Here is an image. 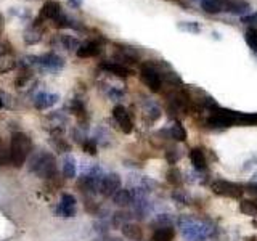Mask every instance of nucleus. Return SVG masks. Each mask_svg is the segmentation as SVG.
Wrapping results in <instances>:
<instances>
[{"mask_svg": "<svg viewBox=\"0 0 257 241\" xmlns=\"http://www.w3.org/2000/svg\"><path fill=\"white\" fill-rule=\"evenodd\" d=\"M32 151V142L31 139L23 132H16L12 135V145H10V163L15 167H21L24 161Z\"/></svg>", "mask_w": 257, "mask_h": 241, "instance_id": "f257e3e1", "label": "nucleus"}, {"mask_svg": "<svg viewBox=\"0 0 257 241\" xmlns=\"http://www.w3.org/2000/svg\"><path fill=\"white\" fill-rule=\"evenodd\" d=\"M180 228L183 238L187 241H204L214 233V230L211 227H207L206 222L191 219V217L180 219Z\"/></svg>", "mask_w": 257, "mask_h": 241, "instance_id": "f03ea898", "label": "nucleus"}, {"mask_svg": "<svg viewBox=\"0 0 257 241\" xmlns=\"http://www.w3.org/2000/svg\"><path fill=\"white\" fill-rule=\"evenodd\" d=\"M31 171H34L40 179H52L56 174V161L48 153H39L31 161Z\"/></svg>", "mask_w": 257, "mask_h": 241, "instance_id": "7ed1b4c3", "label": "nucleus"}, {"mask_svg": "<svg viewBox=\"0 0 257 241\" xmlns=\"http://www.w3.org/2000/svg\"><path fill=\"white\" fill-rule=\"evenodd\" d=\"M140 76H142V80L145 82V85H147L150 90H153V92L161 90L163 79H161V74L155 69V66H151V64H143Z\"/></svg>", "mask_w": 257, "mask_h": 241, "instance_id": "20e7f679", "label": "nucleus"}, {"mask_svg": "<svg viewBox=\"0 0 257 241\" xmlns=\"http://www.w3.org/2000/svg\"><path fill=\"white\" fill-rule=\"evenodd\" d=\"M212 191L220 196H228V198H239L244 193L243 187L227 180H215L212 183Z\"/></svg>", "mask_w": 257, "mask_h": 241, "instance_id": "39448f33", "label": "nucleus"}, {"mask_svg": "<svg viewBox=\"0 0 257 241\" xmlns=\"http://www.w3.org/2000/svg\"><path fill=\"white\" fill-rule=\"evenodd\" d=\"M112 117L116 119V123L119 124L120 131H122L124 134H131L132 129H134V124H132V119L131 116H128V112L124 106H116L114 109H112Z\"/></svg>", "mask_w": 257, "mask_h": 241, "instance_id": "423d86ee", "label": "nucleus"}, {"mask_svg": "<svg viewBox=\"0 0 257 241\" xmlns=\"http://www.w3.org/2000/svg\"><path fill=\"white\" fill-rule=\"evenodd\" d=\"M40 21H42V18H37V21L34 24H31V26L24 31V42H26L28 45H34V44H39L40 40H42V34H44V28L42 24H40Z\"/></svg>", "mask_w": 257, "mask_h": 241, "instance_id": "0eeeda50", "label": "nucleus"}, {"mask_svg": "<svg viewBox=\"0 0 257 241\" xmlns=\"http://www.w3.org/2000/svg\"><path fill=\"white\" fill-rule=\"evenodd\" d=\"M119 187H120V177L117 174H109V175L103 177L100 191L103 193L104 196H111L119 190Z\"/></svg>", "mask_w": 257, "mask_h": 241, "instance_id": "6e6552de", "label": "nucleus"}, {"mask_svg": "<svg viewBox=\"0 0 257 241\" xmlns=\"http://www.w3.org/2000/svg\"><path fill=\"white\" fill-rule=\"evenodd\" d=\"M40 66L50 71H58L64 66V60L56 53H47L40 56Z\"/></svg>", "mask_w": 257, "mask_h": 241, "instance_id": "1a4fd4ad", "label": "nucleus"}, {"mask_svg": "<svg viewBox=\"0 0 257 241\" xmlns=\"http://www.w3.org/2000/svg\"><path fill=\"white\" fill-rule=\"evenodd\" d=\"M60 100V96L56 95V93H50V92H42V93H39L36 96V100H34V104H36V108L37 109H48V108H52L53 104H56Z\"/></svg>", "mask_w": 257, "mask_h": 241, "instance_id": "9d476101", "label": "nucleus"}, {"mask_svg": "<svg viewBox=\"0 0 257 241\" xmlns=\"http://www.w3.org/2000/svg\"><path fill=\"white\" fill-rule=\"evenodd\" d=\"M228 0H201V8L209 15L225 13Z\"/></svg>", "mask_w": 257, "mask_h": 241, "instance_id": "9b49d317", "label": "nucleus"}, {"mask_svg": "<svg viewBox=\"0 0 257 241\" xmlns=\"http://www.w3.org/2000/svg\"><path fill=\"white\" fill-rule=\"evenodd\" d=\"M249 12H251V5L244 2V0H228L227 10H225V13L239 15V16H246Z\"/></svg>", "mask_w": 257, "mask_h": 241, "instance_id": "f8f14e48", "label": "nucleus"}, {"mask_svg": "<svg viewBox=\"0 0 257 241\" xmlns=\"http://www.w3.org/2000/svg\"><path fill=\"white\" fill-rule=\"evenodd\" d=\"M61 15V5L55 0H48V2L44 4L42 12H40V18L42 20H55L56 16Z\"/></svg>", "mask_w": 257, "mask_h": 241, "instance_id": "ddd939ff", "label": "nucleus"}, {"mask_svg": "<svg viewBox=\"0 0 257 241\" xmlns=\"http://www.w3.org/2000/svg\"><path fill=\"white\" fill-rule=\"evenodd\" d=\"M58 212L64 217H72L76 214V199L72 195H63Z\"/></svg>", "mask_w": 257, "mask_h": 241, "instance_id": "4468645a", "label": "nucleus"}, {"mask_svg": "<svg viewBox=\"0 0 257 241\" xmlns=\"http://www.w3.org/2000/svg\"><path fill=\"white\" fill-rule=\"evenodd\" d=\"M101 69L111 72V74H114L117 77H127L132 74V71L128 69L124 64H119V63H103L101 64Z\"/></svg>", "mask_w": 257, "mask_h": 241, "instance_id": "2eb2a0df", "label": "nucleus"}, {"mask_svg": "<svg viewBox=\"0 0 257 241\" xmlns=\"http://www.w3.org/2000/svg\"><path fill=\"white\" fill-rule=\"evenodd\" d=\"M190 159H191V164L196 171H204L206 169V156H204V151L201 148H193L190 151Z\"/></svg>", "mask_w": 257, "mask_h": 241, "instance_id": "dca6fc26", "label": "nucleus"}, {"mask_svg": "<svg viewBox=\"0 0 257 241\" xmlns=\"http://www.w3.org/2000/svg\"><path fill=\"white\" fill-rule=\"evenodd\" d=\"M101 52V47L96 42H88L85 45H80L77 48V56L79 58H90V56H96Z\"/></svg>", "mask_w": 257, "mask_h": 241, "instance_id": "f3484780", "label": "nucleus"}, {"mask_svg": "<svg viewBox=\"0 0 257 241\" xmlns=\"http://www.w3.org/2000/svg\"><path fill=\"white\" fill-rule=\"evenodd\" d=\"M122 233H124L125 238L132 239V241H140L142 236H143V231H142V228L137 223H125V225H122Z\"/></svg>", "mask_w": 257, "mask_h": 241, "instance_id": "a211bd4d", "label": "nucleus"}, {"mask_svg": "<svg viewBox=\"0 0 257 241\" xmlns=\"http://www.w3.org/2000/svg\"><path fill=\"white\" fill-rule=\"evenodd\" d=\"M175 236V231L172 228V225H169V227H161L155 231V235H153V241H172Z\"/></svg>", "mask_w": 257, "mask_h": 241, "instance_id": "6ab92c4d", "label": "nucleus"}, {"mask_svg": "<svg viewBox=\"0 0 257 241\" xmlns=\"http://www.w3.org/2000/svg\"><path fill=\"white\" fill-rule=\"evenodd\" d=\"M114 198V204L119 206V207H125L132 203V195H131V191L128 190H117L114 195H112Z\"/></svg>", "mask_w": 257, "mask_h": 241, "instance_id": "aec40b11", "label": "nucleus"}, {"mask_svg": "<svg viewBox=\"0 0 257 241\" xmlns=\"http://www.w3.org/2000/svg\"><path fill=\"white\" fill-rule=\"evenodd\" d=\"M63 174L66 179H72L76 177V161L72 156H66L63 161Z\"/></svg>", "mask_w": 257, "mask_h": 241, "instance_id": "412c9836", "label": "nucleus"}, {"mask_svg": "<svg viewBox=\"0 0 257 241\" xmlns=\"http://www.w3.org/2000/svg\"><path fill=\"white\" fill-rule=\"evenodd\" d=\"M239 209L241 212L251 217H257V201H251V199H243L239 203Z\"/></svg>", "mask_w": 257, "mask_h": 241, "instance_id": "4be33fe9", "label": "nucleus"}, {"mask_svg": "<svg viewBox=\"0 0 257 241\" xmlns=\"http://www.w3.org/2000/svg\"><path fill=\"white\" fill-rule=\"evenodd\" d=\"M171 137L177 142H185L187 140V131H185L180 123H174L171 127Z\"/></svg>", "mask_w": 257, "mask_h": 241, "instance_id": "5701e85b", "label": "nucleus"}, {"mask_svg": "<svg viewBox=\"0 0 257 241\" xmlns=\"http://www.w3.org/2000/svg\"><path fill=\"white\" fill-rule=\"evenodd\" d=\"M56 39L60 40V44L64 47V48H68V50H72V48H79L80 44H79V40L76 37H72V36H56Z\"/></svg>", "mask_w": 257, "mask_h": 241, "instance_id": "b1692460", "label": "nucleus"}, {"mask_svg": "<svg viewBox=\"0 0 257 241\" xmlns=\"http://www.w3.org/2000/svg\"><path fill=\"white\" fill-rule=\"evenodd\" d=\"M244 39H246L249 48L254 50V52H257V28H247Z\"/></svg>", "mask_w": 257, "mask_h": 241, "instance_id": "393cba45", "label": "nucleus"}, {"mask_svg": "<svg viewBox=\"0 0 257 241\" xmlns=\"http://www.w3.org/2000/svg\"><path fill=\"white\" fill-rule=\"evenodd\" d=\"M15 68V60L8 55H0V72H7Z\"/></svg>", "mask_w": 257, "mask_h": 241, "instance_id": "a878e982", "label": "nucleus"}, {"mask_svg": "<svg viewBox=\"0 0 257 241\" xmlns=\"http://www.w3.org/2000/svg\"><path fill=\"white\" fill-rule=\"evenodd\" d=\"M53 21H55V26L56 28H61V29L63 28H72V26H74V24H72V21L68 18L66 15H63V13L60 16H56Z\"/></svg>", "mask_w": 257, "mask_h": 241, "instance_id": "bb28decb", "label": "nucleus"}, {"mask_svg": "<svg viewBox=\"0 0 257 241\" xmlns=\"http://www.w3.org/2000/svg\"><path fill=\"white\" fill-rule=\"evenodd\" d=\"M167 182L172 183V185H179L182 182V175H180V171L179 169L172 167L171 171L167 172Z\"/></svg>", "mask_w": 257, "mask_h": 241, "instance_id": "cd10ccee", "label": "nucleus"}, {"mask_svg": "<svg viewBox=\"0 0 257 241\" xmlns=\"http://www.w3.org/2000/svg\"><path fill=\"white\" fill-rule=\"evenodd\" d=\"M52 143H53V147L58 150V151H63V153H66L69 151V145L64 142V139H61V137H56L53 135V139H52Z\"/></svg>", "mask_w": 257, "mask_h": 241, "instance_id": "c85d7f7f", "label": "nucleus"}, {"mask_svg": "<svg viewBox=\"0 0 257 241\" xmlns=\"http://www.w3.org/2000/svg\"><path fill=\"white\" fill-rule=\"evenodd\" d=\"M179 29L180 31H187V32H199V26H198V23H180L179 24Z\"/></svg>", "mask_w": 257, "mask_h": 241, "instance_id": "c756f323", "label": "nucleus"}, {"mask_svg": "<svg viewBox=\"0 0 257 241\" xmlns=\"http://www.w3.org/2000/svg\"><path fill=\"white\" fill-rule=\"evenodd\" d=\"M153 225H158V228L169 227V225H171V217L166 215V214H161V215H158V219L153 222Z\"/></svg>", "mask_w": 257, "mask_h": 241, "instance_id": "7c9ffc66", "label": "nucleus"}, {"mask_svg": "<svg viewBox=\"0 0 257 241\" xmlns=\"http://www.w3.org/2000/svg\"><path fill=\"white\" fill-rule=\"evenodd\" d=\"M241 23H246L251 28H255L257 26V13H251V15H246V16H241Z\"/></svg>", "mask_w": 257, "mask_h": 241, "instance_id": "2f4dec72", "label": "nucleus"}, {"mask_svg": "<svg viewBox=\"0 0 257 241\" xmlns=\"http://www.w3.org/2000/svg\"><path fill=\"white\" fill-rule=\"evenodd\" d=\"M84 151H87L88 155H96V142L95 140H85L84 142Z\"/></svg>", "mask_w": 257, "mask_h": 241, "instance_id": "473e14b6", "label": "nucleus"}, {"mask_svg": "<svg viewBox=\"0 0 257 241\" xmlns=\"http://www.w3.org/2000/svg\"><path fill=\"white\" fill-rule=\"evenodd\" d=\"M10 161V150H5L4 147L0 148V166H7Z\"/></svg>", "mask_w": 257, "mask_h": 241, "instance_id": "72a5a7b5", "label": "nucleus"}, {"mask_svg": "<svg viewBox=\"0 0 257 241\" xmlns=\"http://www.w3.org/2000/svg\"><path fill=\"white\" fill-rule=\"evenodd\" d=\"M174 199L182 201V204H188V203H187V198H185V195H183V193H180V191H175V193H174Z\"/></svg>", "mask_w": 257, "mask_h": 241, "instance_id": "f704fd0d", "label": "nucleus"}, {"mask_svg": "<svg viewBox=\"0 0 257 241\" xmlns=\"http://www.w3.org/2000/svg\"><path fill=\"white\" fill-rule=\"evenodd\" d=\"M177 158H179V156H177V153H175L174 150H172V151H167V159L171 161V163H175Z\"/></svg>", "mask_w": 257, "mask_h": 241, "instance_id": "c9c22d12", "label": "nucleus"}, {"mask_svg": "<svg viewBox=\"0 0 257 241\" xmlns=\"http://www.w3.org/2000/svg\"><path fill=\"white\" fill-rule=\"evenodd\" d=\"M68 4L72 8H77V7H80V4H82V0H68Z\"/></svg>", "mask_w": 257, "mask_h": 241, "instance_id": "e433bc0d", "label": "nucleus"}, {"mask_svg": "<svg viewBox=\"0 0 257 241\" xmlns=\"http://www.w3.org/2000/svg\"><path fill=\"white\" fill-rule=\"evenodd\" d=\"M4 28H5V20H4V16L0 15V34L4 32Z\"/></svg>", "mask_w": 257, "mask_h": 241, "instance_id": "4c0bfd02", "label": "nucleus"}, {"mask_svg": "<svg viewBox=\"0 0 257 241\" xmlns=\"http://www.w3.org/2000/svg\"><path fill=\"white\" fill-rule=\"evenodd\" d=\"M247 241H257V238H254V236H251V238H249Z\"/></svg>", "mask_w": 257, "mask_h": 241, "instance_id": "58836bf2", "label": "nucleus"}, {"mask_svg": "<svg viewBox=\"0 0 257 241\" xmlns=\"http://www.w3.org/2000/svg\"><path fill=\"white\" fill-rule=\"evenodd\" d=\"M0 108H2V100H0Z\"/></svg>", "mask_w": 257, "mask_h": 241, "instance_id": "ea45409f", "label": "nucleus"}, {"mask_svg": "<svg viewBox=\"0 0 257 241\" xmlns=\"http://www.w3.org/2000/svg\"><path fill=\"white\" fill-rule=\"evenodd\" d=\"M0 148H2V140H0Z\"/></svg>", "mask_w": 257, "mask_h": 241, "instance_id": "a19ab883", "label": "nucleus"}]
</instances>
